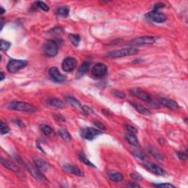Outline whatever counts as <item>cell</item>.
I'll list each match as a JSON object with an SVG mask.
<instances>
[{
  "mask_svg": "<svg viewBox=\"0 0 188 188\" xmlns=\"http://www.w3.org/2000/svg\"><path fill=\"white\" fill-rule=\"evenodd\" d=\"M7 107L13 110L26 112V113H34L37 110V108L35 106L29 103L24 102V101H11L8 103Z\"/></svg>",
  "mask_w": 188,
  "mask_h": 188,
  "instance_id": "obj_1",
  "label": "cell"
},
{
  "mask_svg": "<svg viewBox=\"0 0 188 188\" xmlns=\"http://www.w3.org/2000/svg\"><path fill=\"white\" fill-rule=\"evenodd\" d=\"M139 49L135 47H128L124 49L113 50V51L108 52L106 56L110 58H119V57H127V56H131L136 55L138 53Z\"/></svg>",
  "mask_w": 188,
  "mask_h": 188,
  "instance_id": "obj_2",
  "label": "cell"
},
{
  "mask_svg": "<svg viewBox=\"0 0 188 188\" xmlns=\"http://www.w3.org/2000/svg\"><path fill=\"white\" fill-rule=\"evenodd\" d=\"M24 165L25 166V168H27L28 171L30 173V174L35 178V179H38V181H41L43 183H48V179L46 178L43 174V172H41L40 170L37 167H35L32 164L27 163V162H24L23 161Z\"/></svg>",
  "mask_w": 188,
  "mask_h": 188,
  "instance_id": "obj_3",
  "label": "cell"
},
{
  "mask_svg": "<svg viewBox=\"0 0 188 188\" xmlns=\"http://www.w3.org/2000/svg\"><path fill=\"white\" fill-rule=\"evenodd\" d=\"M43 51L48 57H55L58 52V46L53 40H48L43 43Z\"/></svg>",
  "mask_w": 188,
  "mask_h": 188,
  "instance_id": "obj_4",
  "label": "cell"
},
{
  "mask_svg": "<svg viewBox=\"0 0 188 188\" xmlns=\"http://www.w3.org/2000/svg\"><path fill=\"white\" fill-rule=\"evenodd\" d=\"M27 65V61L23 60L11 59L7 65V69L10 73H16Z\"/></svg>",
  "mask_w": 188,
  "mask_h": 188,
  "instance_id": "obj_5",
  "label": "cell"
},
{
  "mask_svg": "<svg viewBox=\"0 0 188 188\" xmlns=\"http://www.w3.org/2000/svg\"><path fill=\"white\" fill-rule=\"evenodd\" d=\"M102 134V132L100 129H94L93 127H86L83 128L80 130V135L84 139L88 140V141H92L97 137L98 135H100Z\"/></svg>",
  "mask_w": 188,
  "mask_h": 188,
  "instance_id": "obj_6",
  "label": "cell"
},
{
  "mask_svg": "<svg viewBox=\"0 0 188 188\" xmlns=\"http://www.w3.org/2000/svg\"><path fill=\"white\" fill-rule=\"evenodd\" d=\"M145 17H146V19L156 23H163L167 19V16L165 14L161 13L159 11H154V10L145 14Z\"/></svg>",
  "mask_w": 188,
  "mask_h": 188,
  "instance_id": "obj_7",
  "label": "cell"
},
{
  "mask_svg": "<svg viewBox=\"0 0 188 188\" xmlns=\"http://www.w3.org/2000/svg\"><path fill=\"white\" fill-rule=\"evenodd\" d=\"M1 163H2V165L4 167H5L6 168L13 171L14 173H15L18 176V177L21 178V179H25V174H24V173L21 171V169H20L19 167H17V166L15 165V164L12 163L11 162H10L8 160L4 159L3 158H2Z\"/></svg>",
  "mask_w": 188,
  "mask_h": 188,
  "instance_id": "obj_8",
  "label": "cell"
},
{
  "mask_svg": "<svg viewBox=\"0 0 188 188\" xmlns=\"http://www.w3.org/2000/svg\"><path fill=\"white\" fill-rule=\"evenodd\" d=\"M130 93L133 96H135L138 99L143 100L146 102H150L151 101V97L147 92L143 91V89L139 88V87H135L130 90Z\"/></svg>",
  "mask_w": 188,
  "mask_h": 188,
  "instance_id": "obj_9",
  "label": "cell"
},
{
  "mask_svg": "<svg viewBox=\"0 0 188 188\" xmlns=\"http://www.w3.org/2000/svg\"><path fill=\"white\" fill-rule=\"evenodd\" d=\"M155 43V38L151 36H143V37L137 38L134 39L133 41L129 42L128 45L129 46H138V45H145V44H152Z\"/></svg>",
  "mask_w": 188,
  "mask_h": 188,
  "instance_id": "obj_10",
  "label": "cell"
},
{
  "mask_svg": "<svg viewBox=\"0 0 188 188\" xmlns=\"http://www.w3.org/2000/svg\"><path fill=\"white\" fill-rule=\"evenodd\" d=\"M107 72V67L104 63H98L94 65L92 69V74L94 77L100 78L106 75Z\"/></svg>",
  "mask_w": 188,
  "mask_h": 188,
  "instance_id": "obj_11",
  "label": "cell"
},
{
  "mask_svg": "<svg viewBox=\"0 0 188 188\" xmlns=\"http://www.w3.org/2000/svg\"><path fill=\"white\" fill-rule=\"evenodd\" d=\"M143 165L148 171L151 172V173H154L156 175L163 176L165 174V170L162 168L160 166L157 165V164L151 163V162H147V163H144Z\"/></svg>",
  "mask_w": 188,
  "mask_h": 188,
  "instance_id": "obj_12",
  "label": "cell"
},
{
  "mask_svg": "<svg viewBox=\"0 0 188 188\" xmlns=\"http://www.w3.org/2000/svg\"><path fill=\"white\" fill-rule=\"evenodd\" d=\"M77 60L74 57H66L62 63V67H63V71L65 72H71L75 69L77 67Z\"/></svg>",
  "mask_w": 188,
  "mask_h": 188,
  "instance_id": "obj_13",
  "label": "cell"
},
{
  "mask_svg": "<svg viewBox=\"0 0 188 188\" xmlns=\"http://www.w3.org/2000/svg\"><path fill=\"white\" fill-rule=\"evenodd\" d=\"M49 74L51 79L57 83H62L65 80V77L62 74L57 68L52 67L49 70Z\"/></svg>",
  "mask_w": 188,
  "mask_h": 188,
  "instance_id": "obj_14",
  "label": "cell"
},
{
  "mask_svg": "<svg viewBox=\"0 0 188 188\" xmlns=\"http://www.w3.org/2000/svg\"><path fill=\"white\" fill-rule=\"evenodd\" d=\"M34 163L35 165L38 168L41 172H47L50 168V165L47 161L42 159L39 157H36L34 158Z\"/></svg>",
  "mask_w": 188,
  "mask_h": 188,
  "instance_id": "obj_15",
  "label": "cell"
},
{
  "mask_svg": "<svg viewBox=\"0 0 188 188\" xmlns=\"http://www.w3.org/2000/svg\"><path fill=\"white\" fill-rule=\"evenodd\" d=\"M158 101H159L160 105L168 108V109L177 110L179 108V105L175 101L168 99V98H159Z\"/></svg>",
  "mask_w": 188,
  "mask_h": 188,
  "instance_id": "obj_16",
  "label": "cell"
},
{
  "mask_svg": "<svg viewBox=\"0 0 188 188\" xmlns=\"http://www.w3.org/2000/svg\"><path fill=\"white\" fill-rule=\"evenodd\" d=\"M63 169L68 173H72V174H74L76 176H79V177H83L84 176L83 172L73 164H65L63 165Z\"/></svg>",
  "mask_w": 188,
  "mask_h": 188,
  "instance_id": "obj_17",
  "label": "cell"
},
{
  "mask_svg": "<svg viewBox=\"0 0 188 188\" xmlns=\"http://www.w3.org/2000/svg\"><path fill=\"white\" fill-rule=\"evenodd\" d=\"M47 105H49L51 107L58 108V109H63L65 107V105L61 100L55 98H51V99H48L47 100Z\"/></svg>",
  "mask_w": 188,
  "mask_h": 188,
  "instance_id": "obj_18",
  "label": "cell"
},
{
  "mask_svg": "<svg viewBox=\"0 0 188 188\" xmlns=\"http://www.w3.org/2000/svg\"><path fill=\"white\" fill-rule=\"evenodd\" d=\"M125 138L128 141V143L134 145L135 147L139 146L138 140H137V137L135 135V134H132L129 132L125 134Z\"/></svg>",
  "mask_w": 188,
  "mask_h": 188,
  "instance_id": "obj_19",
  "label": "cell"
},
{
  "mask_svg": "<svg viewBox=\"0 0 188 188\" xmlns=\"http://www.w3.org/2000/svg\"><path fill=\"white\" fill-rule=\"evenodd\" d=\"M131 105L134 108H135L136 110L139 113L143 114V115H149L151 114V112H150L149 110L147 109V108L143 107V105H140V104L131 103Z\"/></svg>",
  "mask_w": 188,
  "mask_h": 188,
  "instance_id": "obj_20",
  "label": "cell"
},
{
  "mask_svg": "<svg viewBox=\"0 0 188 188\" xmlns=\"http://www.w3.org/2000/svg\"><path fill=\"white\" fill-rule=\"evenodd\" d=\"M89 67H90V63H88V62H87V61L84 62L83 63H82V65H80V66L79 67V69H78L77 74L76 76H77L78 77H83L86 72L88 71Z\"/></svg>",
  "mask_w": 188,
  "mask_h": 188,
  "instance_id": "obj_21",
  "label": "cell"
},
{
  "mask_svg": "<svg viewBox=\"0 0 188 188\" xmlns=\"http://www.w3.org/2000/svg\"><path fill=\"white\" fill-rule=\"evenodd\" d=\"M108 177H109V179H110L111 181H115V182L121 181L123 179V175H122L121 173H119V172L116 171H112L110 173H109Z\"/></svg>",
  "mask_w": 188,
  "mask_h": 188,
  "instance_id": "obj_22",
  "label": "cell"
},
{
  "mask_svg": "<svg viewBox=\"0 0 188 188\" xmlns=\"http://www.w3.org/2000/svg\"><path fill=\"white\" fill-rule=\"evenodd\" d=\"M55 13L59 16L67 17L69 14V8L66 6H62L56 9Z\"/></svg>",
  "mask_w": 188,
  "mask_h": 188,
  "instance_id": "obj_23",
  "label": "cell"
},
{
  "mask_svg": "<svg viewBox=\"0 0 188 188\" xmlns=\"http://www.w3.org/2000/svg\"><path fill=\"white\" fill-rule=\"evenodd\" d=\"M78 157H79V160H80L81 162H83V163H85V165L91 166V167H93V168L96 167V166L94 165L88 159H87V157H86V155L85 154H84V152H82V151H81V152L78 153Z\"/></svg>",
  "mask_w": 188,
  "mask_h": 188,
  "instance_id": "obj_24",
  "label": "cell"
},
{
  "mask_svg": "<svg viewBox=\"0 0 188 188\" xmlns=\"http://www.w3.org/2000/svg\"><path fill=\"white\" fill-rule=\"evenodd\" d=\"M69 39L72 44L75 46V47L79 46L81 41L80 36L79 35H75V34H70L69 35Z\"/></svg>",
  "mask_w": 188,
  "mask_h": 188,
  "instance_id": "obj_25",
  "label": "cell"
},
{
  "mask_svg": "<svg viewBox=\"0 0 188 188\" xmlns=\"http://www.w3.org/2000/svg\"><path fill=\"white\" fill-rule=\"evenodd\" d=\"M65 101H66L69 104V105L73 106V107H75L77 108L82 107L80 102H79V101H78L77 99H75V98L71 97V96H67L66 98H65Z\"/></svg>",
  "mask_w": 188,
  "mask_h": 188,
  "instance_id": "obj_26",
  "label": "cell"
},
{
  "mask_svg": "<svg viewBox=\"0 0 188 188\" xmlns=\"http://www.w3.org/2000/svg\"><path fill=\"white\" fill-rule=\"evenodd\" d=\"M33 5L35 6V7H36V8L41 9L42 11H43L47 12L49 11V7L45 2H43L37 1L34 3Z\"/></svg>",
  "mask_w": 188,
  "mask_h": 188,
  "instance_id": "obj_27",
  "label": "cell"
},
{
  "mask_svg": "<svg viewBox=\"0 0 188 188\" xmlns=\"http://www.w3.org/2000/svg\"><path fill=\"white\" fill-rule=\"evenodd\" d=\"M59 134L60 135V137L63 138L65 141L69 142L72 140V137L70 134L66 130L63 129H59Z\"/></svg>",
  "mask_w": 188,
  "mask_h": 188,
  "instance_id": "obj_28",
  "label": "cell"
},
{
  "mask_svg": "<svg viewBox=\"0 0 188 188\" xmlns=\"http://www.w3.org/2000/svg\"><path fill=\"white\" fill-rule=\"evenodd\" d=\"M149 152L154 157L156 158L157 159H163V157L159 153V151L157 149H155L154 147H149Z\"/></svg>",
  "mask_w": 188,
  "mask_h": 188,
  "instance_id": "obj_29",
  "label": "cell"
},
{
  "mask_svg": "<svg viewBox=\"0 0 188 188\" xmlns=\"http://www.w3.org/2000/svg\"><path fill=\"white\" fill-rule=\"evenodd\" d=\"M41 131L43 132V133L47 136L51 135V134L53 133V129L48 125H45V124L41 125Z\"/></svg>",
  "mask_w": 188,
  "mask_h": 188,
  "instance_id": "obj_30",
  "label": "cell"
},
{
  "mask_svg": "<svg viewBox=\"0 0 188 188\" xmlns=\"http://www.w3.org/2000/svg\"><path fill=\"white\" fill-rule=\"evenodd\" d=\"M132 154H133L134 156H135V157L138 158V159H141V160H144V159H145V154H144L143 153H142L141 151H138V150L135 149V150H133V151H132Z\"/></svg>",
  "mask_w": 188,
  "mask_h": 188,
  "instance_id": "obj_31",
  "label": "cell"
},
{
  "mask_svg": "<svg viewBox=\"0 0 188 188\" xmlns=\"http://www.w3.org/2000/svg\"><path fill=\"white\" fill-rule=\"evenodd\" d=\"M11 43L8 41H5L4 40H1V50L2 51H7L11 47Z\"/></svg>",
  "mask_w": 188,
  "mask_h": 188,
  "instance_id": "obj_32",
  "label": "cell"
},
{
  "mask_svg": "<svg viewBox=\"0 0 188 188\" xmlns=\"http://www.w3.org/2000/svg\"><path fill=\"white\" fill-rule=\"evenodd\" d=\"M111 93L113 96H115L117 98H119V99H124V98H126L125 93H123L122 91H117V90H113V91H112Z\"/></svg>",
  "mask_w": 188,
  "mask_h": 188,
  "instance_id": "obj_33",
  "label": "cell"
},
{
  "mask_svg": "<svg viewBox=\"0 0 188 188\" xmlns=\"http://www.w3.org/2000/svg\"><path fill=\"white\" fill-rule=\"evenodd\" d=\"M0 125H1V135H5V134L9 132V131H10L9 127H7V126L6 125L3 121H1Z\"/></svg>",
  "mask_w": 188,
  "mask_h": 188,
  "instance_id": "obj_34",
  "label": "cell"
},
{
  "mask_svg": "<svg viewBox=\"0 0 188 188\" xmlns=\"http://www.w3.org/2000/svg\"><path fill=\"white\" fill-rule=\"evenodd\" d=\"M154 187H165V188H171V187H175L174 186L171 184L165 183V184H154L153 185Z\"/></svg>",
  "mask_w": 188,
  "mask_h": 188,
  "instance_id": "obj_35",
  "label": "cell"
},
{
  "mask_svg": "<svg viewBox=\"0 0 188 188\" xmlns=\"http://www.w3.org/2000/svg\"><path fill=\"white\" fill-rule=\"evenodd\" d=\"M124 127L126 128V129H127L129 133L136 134L137 132V129H136V128H135L134 127H132V126H130V125H125Z\"/></svg>",
  "mask_w": 188,
  "mask_h": 188,
  "instance_id": "obj_36",
  "label": "cell"
},
{
  "mask_svg": "<svg viewBox=\"0 0 188 188\" xmlns=\"http://www.w3.org/2000/svg\"><path fill=\"white\" fill-rule=\"evenodd\" d=\"M177 156L180 159H182V160H186V159H187V154L184 153V152H181V151L177 152Z\"/></svg>",
  "mask_w": 188,
  "mask_h": 188,
  "instance_id": "obj_37",
  "label": "cell"
},
{
  "mask_svg": "<svg viewBox=\"0 0 188 188\" xmlns=\"http://www.w3.org/2000/svg\"><path fill=\"white\" fill-rule=\"evenodd\" d=\"M93 124H95L96 126V127L99 128V129H103V130L106 129V127L103 125V123H100V122L97 121H93Z\"/></svg>",
  "mask_w": 188,
  "mask_h": 188,
  "instance_id": "obj_38",
  "label": "cell"
},
{
  "mask_svg": "<svg viewBox=\"0 0 188 188\" xmlns=\"http://www.w3.org/2000/svg\"><path fill=\"white\" fill-rule=\"evenodd\" d=\"M165 7V4L161 3V2H158L156 3L154 5V11H159V9L160 8H163Z\"/></svg>",
  "mask_w": 188,
  "mask_h": 188,
  "instance_id": "obj_39",
  "label": "cell"
},
{
  "mask_svg": "<svg viewBox=\"0 0 188 188\" xmlns=\"http://www.w3.org/2000/svg\"><path fill=\"white\" fill-rule=\"evenodd\" d=\"M82 109L83 110V111L84 112H85L87 114H92V113H93V110L91 109V108H90V107H87V106H83V107H82Z\"/></svg>",
  "mask_w": 188,
  "mask_h": 188,
  "instance_id": "obj_40",
  "label": "cell"
},
{
  "mask_svg": "<svg viewBox=\"0 0 188 188\" xmlns=\"http://www.w3.org/2000/svg\"><path fill=\"white\" fill-rule=\"evenodd\" d=\"M131 177L132 179L133 180H135V181H137V180H141L142 179L141 176L137 174V173H131Z\"/></svg>",
  "mask_w": 188,
  "mask_h": 188,
  "instance_id": "obj_41",
  "label": "cell"
},
{
  "mask_svg": "<svg viewBox=\"0 0 188 188\" xmlns=\"http://www.w3.org/2000/svg\"><path fill=\"white\" fill-rule=\"evenodd\" d=\"M54 117H55V119L58 120V121H65V118H64L63 115H60V114H57V115H54Z\"/></svg>",
  "mask_w": 188,
  "mask_h": 188,
  "instance_id": "obj_42",
  "label": "cell"
},
{
  "mask_svg": "<svg viewBox=\"0 0 188 188\" xmlns=\"http://www.w3.org/2000/svg\"><path fill=\"white\" fill-rule=\"evenodd\" d=\"M14 123H16V125H18V126H19V127H25V125H24V123H22V122H21V121H20V120H19V119H16V120H14Z\"/></svg>",
  "mask_w": 188,
  "mask_h": 188,
  "instance_id": "obj_43",
  "label": "cell"
},
{
  "mask_svg": "<svg viewBox=\"0 0 188 188\" xmlns=\"http://www.w3.org/2000/svg\"><path fill=\"white\" fill-rule=\"evenodd\" d=\"M129 187H140V186L138 185H137V184H133V185H129Z\"/></svg>",
  "mask_w": 188,
  "mask_h": 188,
  "instance_id": "obj_44",
  "label": "cell"
},
{
  "mask_svg": "<svg viewBox=\"0 0 188 188\" xmlns=\"http://www.w3.org/2000/svg\"><path fill=\"white\" fill-rule=\"evenodd\" d=\"M5 74H4V73L3 72H1V81H2V80H4V79H5Z\"/></svg>",
  "mask_w": 188,
  "mask_h": 188,
  "instance_id": "obj_45",
  "label": "cell"
},
{
  "mask_svg": "<svg viewBox=\"0 0 188 188\" xmlns=\"http://www.w3.org/2000/svg\"><path fill=\"white\" fill-rule=\"evenodd\" d=\"M5 10L2 7H1V11H0V13H1V14H3L4 13H5Z\"/></svg>",
  "mask_w": 188,
  "mask_h": 188,
  "instance_id": "obj_46",
  "label": "cell"
}]
</instances>
